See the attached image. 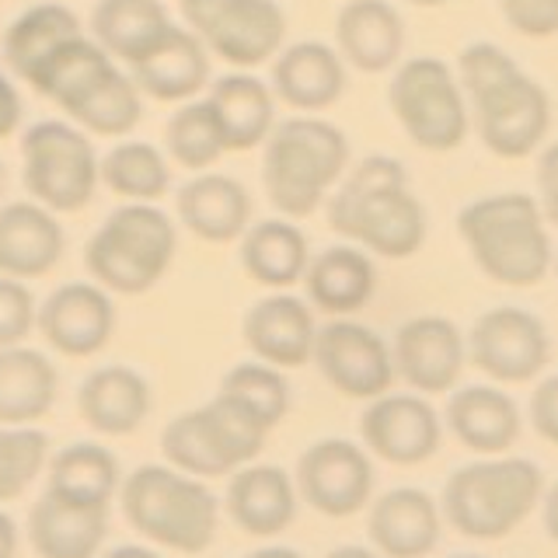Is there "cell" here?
<instances>
[{
  "mask_svg": "<svg viewBox=\"0 0 558 558\" xmlns=\"http://www.w3.org/2000/svg\"><path fill=\"white\" fill-rule=\"evenodd\" d=\"M447 426L458 440L475 453H502L520 436V409L510 395L488 384L453 391L447 405Z\"/></svg>",
  "mask_w": 558,
  "mask_h": 558,
  "instance_id": "83f0119b",
  "label": "cell"
},
{
  "mask_svg": "<svg viewBox=\"0 0 558 558\" xmlns=\"http://www.w3.org/2000/svg\"><path fill=\"white\" fill-rule=\"evenodd\" d=\"M105 534L109 506H81L46 488L28 510V541L39 558H95Z\"/></svg>",
  "mask_w": 558,
  "mask_h": 558,
  "instance_id": "ac0fdd59",
  "label": "cell"
},
{
  "mask_svg": "<svg viewBox=\"0 0 558 558\" xmlns=\"http://www.w3.org/2000/svg\"><path fill=\"white\" fill-rule=\"evenodd\" d=\"M304 287L314 307L342 318V314H353L371 304L377 290V269L371 255H363L360 248L331 244L318 258L307 262Z\"/></svg>",
  "mask_w": 558,
  "mask_h": 558,
  "instance_id": "f1b7e54d",
  "label": "cell"
},
{
  "mask_svg": "<svg viewBox=\"0 0 558 558\" xmlns=\"http://www.w3.org/2000/svg\"><path fill=\"white\" fill-rule=\"evenodd\" d=\"M325 558H380V555L371 548H360V545H342V548H331Z\"/></svg>",
  "mask_w": 558,
  "mask_h": 558,
  "instance_id": "816d5d0a",
  "label": "cell"
},
{
  "mask_svg": "<svg viewBox=\"0 0 558 558\" xmlns=\"http://www.w3.org/2000/svg\"><path fill=\"white\" fill-rule=\"evenodd\" d=\"M63 227L43 203L0 206V276L39 279L63 258Z\"/></svg>",
  "mask_w": 558,
  "mask_h": 558,
  "instance_id": "d6986e66",
  "label": "cell"
},
{
  "mask_svg": "<svg viewBox=\"0 0 558 558\" xmlns=\"http://www.w3.org/2000/svg\"><path fill=\"white\" fill-rule=\"evenodd\" d=\"M458 231L478 269L502 287H534L551 269L545 214L527 192H499L468 203Z\"/></svg>",
  "mask_w": 558,
  "mask_h": 558,
  "instance_id": "3957f363",
  "label": "cell"
},
{
  "mask_svg": "<svg viewBox=\"0 0 558 558\" xmlns=\"http://www.w3.org/2000/svg\"><path fill=\"white\" fill-rule=\"evenodd\" d=\"M179 220L209 244L238 241L252 223V196L231 174H196L174 196Z\"/></svg>",
  "mask_w": 558,
  "mask_h": 558,
  "instance_id": "7402d4cb",
  "label": "cell"
},
{
  "mask_svg": "<svg viewBox=\"0 0 558 558\" xmlns=\"http://www.w3.org/2000/svg\"><path fill=\"white\" fill-rule=\"evenodd\" d=\"M35 325L57 353L95 356L116 331V307L109 290L98 283H66L46 296Z\"/></svg>",
  "mask_w": 558,
  "mask_h": 558,
  "instance_id": "5bb4252c",
  "label": "cell"
},
{
  "mask_svg": "<svg viewBox=\"0 0 558 558\" xmlns=\"http://www.w3.org/2000/svg\"><path fill=\"white\" fill-rule=\"evenodd\" d=\"M101 182L109 185L116 196H126L130 203H154L161 199L171 185V171L165 154L150 144H119L105 154L98 165Z\"/></svg>",
  "mask_w": 558,
  "mask_h": 558,
  "instance_id": "74e56055",
  "label": "cell"
},
{
  "mask_svg": "<svg viewBox=\"0 0 558 558\" xmlns=\"http://www.w3.org/2000/svg\"><path fill=\"white\" fill-rule=\"evenodd\" d=\"M363 444L391 464H423L440 447V418L418 395L371 398L360 418Z\"/></svg>",
  "mask_w": 558,
  "mask_h": 558,
  "instance_id": "9a60e30c",
  "label": "cell"
},
{
  "mask_svg": "<svg viewBox=\"0 0 558 558\" xmlns=\"http://www.w3.org/2000/svg\"><path fill=\"white\" fill-rule=\"evenodd\" d=\"M0 196H4V165H0Z\"/></svg>",
  "mask_w": 558,
  "mask_h": 558,
  "instance_id": "11a10c76",
  "label": "cell"
},
{
  "mask_svg": "<svg viewBox=\"0 0 558 558\" xmlns=\"http://www.w3.org/2000/svg\"><path fill=\"white\" fill-rule=\"evenodd\" d=\"M458 558H475V555H458Z\"/></svg>",
  "mask_w": 558,
  "mask_h": 558,
  "instance_id": "9f6ffc18",
  "label": "cell"
},
{
  "mask_svg": "<svg viewBox=\"0 0 558 558\" xmlns=\"http://www.w3.org/2000/svg\"><path fill=\"white\" fill-rule=\"evenodd\" d=\"M196 39L231 66L272 60L287 39V14L276 0H179Z\"/></svg>",
  "mask_w": 558,
  "mask_h": 558,
  "instance_id": "30bf717a",
  "label": "cell"
},
{
  "mask_svg": "<svg viewBox=\"0 0 558 558\" xmlns=\"http://www.w3.org/2000/svg\"><path fill=\"white\" fill-rule=\"evenodd\" d=\"M311 360L318 363L322 377L345 398H380L391 391L395 360L391 349L377 331L356 322H328L314 336Z\"/></svg>",
  "mask_w": 558,
  "mask_h": 558,
  "instance_id": "8fae6325",
  "label": "cell"
},
{
  "mask_svg": "<svg viewBox=\"0 0 558 558\" xmlns=\"http://www.w3.org/2000/svg\"><path fill=\"white\" fill-rule=\"evenodd\" d=\"M548 331L523 307H493L471 328L468 353L482 374L502 384H523L548 363Z\"/></svg>",
  "mask_w": 558,
  "mask_h": 558,
  "instance_id": "7c38bea8",
  "label": "cell"
},
{
  "mask_svg": "<svg viewBox=\"0 0 558 558\" xmlns=\"http://www.w3.org/2000/svg\"><path fill=\"white\" fill-rule=\"evenodd\" d=\"M17 122H22V98H17L14 84L0 74V140H8Z\"/></svg>",
  "mask_w": 558,
  "mask_h": 558,
  "instance_id": "7dc6e473",
  "label": "cell"
},
{
  "mask_svg": "<svg viewBox=\"0 0 558 558\" xmlns=\"http://www.w3.org/2000/svg\"><path fill=\"white\" fill-rule=\"evenodd\" d=\"M25 189L52 214H77L92 203L98 189V157L92 140L77 126L46 119L22 136Z\"/></svg>",
  "mask_w": 558,
  "mask_h": 558,
  "instance_id": "ba28073f",
  "label": "cell"
},
{
  "mask_svg": "<svg viewBox=\"0 0 558 558\" xmlns=\"http://www.w3.org/2000/svg\"><path fill=\"white\" fill-rule=\"evenodd\" d=\"M227 513L244 534L272 537L296 517V488L276 464H241L227 488Z\"/></svg>",
  "mask_w": 558,
  "mask_h": 558,
  "instance_id": "603a6c76",
  "label": "cell"
},
{
  "mask_svg": "<svg viewBox=\"0 0 558 558\" xmlns=\"http://www.w3.org/2000/svg\"><path fill=\"white\" fill-rule=\"evenodd\" d=\"M122 513L130 527L154 545L199 555L217 534V496L179 468L140 464L122 482Z\"/></svg>",
  "mask_w": 558,
  "mask_h": 558,
  "instance_id": "5b68a950",
  "label": "cell"
},
{
  "mask_svg": "<svg viewBox=\"0 0 558 558\" xmlns=\"http://www.w3.org/2000/svg\"><path fill=\"white\" fill-rule=\"evenodd\" d=\"M461 92L475 105L482 144L499 157H527L548 133L551 101L510 52L493 43H475L461 52Z\"/></svg>",
  "mask_w": 558,
  "mask_h": 558,
  "instance_id": "6da1fadb",
  "label": "cell"
},
{
  "mask_svg": "<svg viewBox=\"0 0 558 558\" xmlns=\"http://www.w3.org/2000/svg\"><path fill=\"white\" fill-rule=\"evenodd\" d=\"M409 4H418V8H440L447 0H409Z\"/></svg>",
  "mask_w": 558,
  "mask_h": 558,
  "instance_id": "db71d44e",
  "label": "cell"
},
{
  "mask_svg": "<svg viewBox=\"0 0 558 558\" xmlns=\"http://www.w3.org/2000/svg\"><path fill=\"white\" fill-rule=\"evenodd\" d=\"M248 558H304V555L293 548H262V551H252Z\"/></svg>",
  "mask_w": 558,
  "mask_h": 558,
  "instance_id": "f5cc1de1",
  "label": "cell"
},
{
  "mask_svg": "<svg viewBox=\"0 0 558 558\" xmlns=\"http://www.w3.org/2000/svg\"><path fill=\"white\" fill-rule=\"evenodd\" d=\"M81 22L74 11L63 4H39L28 8L22 17H14L4 32V60L22 81H32L39 66L57 52L63 43L77 39Z\"/></svg>",
  "mask_w": 558,
  "mask_h": 558,
  "instance_id": "d6a6232c",
  "label": "cell"
},
{
  "mask_svg": "<svg viewBox=\"0 0 558 558\" xmlns=\"http://www.w3.org/2000/svg\"><path fill=\"white\" fill-rule=\"evenodd\" d=\"M307 238L290 217L262 220L241 234V266L255 283L290 290L307 272Z\"/></svg>",
  "mask_w": 558,
  "mask_h": 558,
  "instance_id": "f546056e",
  "label": "cell"
},
{
  "mask_svg": "<svg viewBox=\"0 0 558 558\" xmlns=\"http://www.w3.org/2000/svg\"><path fill=\"white\" fill-rule=\"evenodd\" d=\"M112 66L116 63H112L109 52H105L98 43L77 35V39L63 43L57 52H52V57L39 66V74H35L28 84L43 98L57 101L63 112H70L105 74H109Z\"/></svg>",
  "mask_w": 558,
  "mask_h": 558,
  "instance_id": "e575fe53",
  "label": "cell"
},
{
  "mask_svg": "<svg viewBox=\"0 0 558 558\" xmlns=\"http://www.w3.org/2000/svg\"><path fill=\"white\" fill-rule=\"evenodd\" d=\"M101 558H161V555L144 548V545H119V548H112L109 555H101Z\"/></svg>",
  "mask_w": 558,
  "mask_h": 558,
  "instance_id": "f907efd6",
  "label": "cell"
},
{
  "mask_svg": "<svg viewBox=\"0 0 558 558\" xmlns=\"http://www.w3.org/2000/svg\"><path fill=\"white\" fill-rule=\"evenodd\" d=\"M199 418H203V426L209 433V440H214L217 453L223 458V464L231 468V475L241 464H252L262 453V447H266L269 426L262 423L248 405H241L238 398L223 395V391L214 401H206L199 409Z\"/></svg>",
  "mask_w": 558,
  "mask_h": 558,
  "instance_id": "d590c367",
  "label": "cell"
},
{
  "mask_svg": "<svg viewBox=\"0 0 558 558\" xmlns=\"http://www.w3.org/2000/svg\"><path fill=\"white\" fill-rule=\"evenodd\" d=\"M531 423L548 444L558 447V374L541 380L537 391L531 395Z\"/></svg>",
  "mask_w": 558,
  "mask_h": 558,
  "instance_id": "f6af8a7d",
  "label": "cell"
},
{
  "mask_svg": "<svg viewBox=\"0 0 558 558\" xmlns=\"http://www.w3.org/2000/svg\"><path fill=\"white\" fill-rule=\"evenodd\" d=\"M349 161V140L325 119L296 116L272 126L262 154V185L269 203L290 220H304L322 206Z\"/></svg>",
  "mask_w": 558,
  "mask_h": 558,
  "instance_id": "277c9868",
  "label": "cell"
},
{
  "mask_svg": "<svg viewBox=\"0 0 558 558\" xmlns=\"http://www.w3.org/2000/svg\"><path fill=\"white\" fill-rule=\"evenodd\" d=\"M345 92V60L328 43H293L272 60V95L301 112H322Z\"/></svg>",
  "mask_w": 558,
  "mask_h": 558,
  "instance_id": "ffe728a7",
  "label": "cell"
},
{
  "mask_svg": "<svg viewBox=\"0 0 558 558\" xmlns=\"http://www.w3.org/2000/svg\"><path fill=\"white\" fill-rule=\"evenodd\" d=\"M49 436L32 426H0V502L25 493L43 471Z\"/></svg>",
  "mask_w": 558,
  "mask_h": 558,
  "instance_id": "b9f144b4",
  "label": "cell"
},
{
  "mask_svg": "<svg viewBox=\"0 0 558 558\" xmlns=\"http://www.w3.org/2000/svg\"><path fill=\"white\" fill-rule=\"evenodd\" d=\"M77 409L95 433L130 436L150 415V384L133 366H101L84 377Z\"/></svg>",
  "mask_w": 558,
  "mask_h": 558,
  "instance_id": "484cf974",
  "label": "cell"
},
{
  "mask_svg": "<svg viewBox=\"0 0 558 558\" xmlns=\"http://www.w3.org/2000/svg\"><path fill=\"white\" fill-rule=\"evenodd\" d=\"M179 252V234L165 209L126 203L112 209L84 248V266L95 283L112 293H147L168 272Z\"/></svg>",
  "mask_w": 558,
  "mask_h": 558,
  "instance_id": "8992f818",
  "label": "cell"
},
{
  "mask_svg": "<svg viewBox=\"0 0 558 558\" xmlns=\"http://www.w3.org/2000/svg\"><path fill=\"white\" fill-rule=\"evenodd\" d=\"M395 374L409 388L423 395H444L461 377L464 366V339L453 322L447 318H412L398 328L395 336Z\"/></svg>",
  "mask_w": 558,
  "mask_h": 558,
  "instance_id": "2e32d148",
  "label": "cell"
},
{
  "mask_svg": "<svg viewBox=\"0 0 558 558\" xmlns=\"http://www.w3.org/2000/svg\"><path fill=\"white\" fill-rule=\"evenodd\" d=\"M328 223L384 258H409L426 241V209L409 192L405 168L384 154L366 157L342 182L328 203Z\"/></svg>",
  "mask_w": 558,
  "mask_h": 558,
  "instance_id": "7a4b0ae2",
  "label": "cell"
},
{
  "mask_svg": "<svg viewBox=\"0 0 558 558\" xmlns=\"http://www.w3.org/2000/svg\"><path fill=\"white\" fill-rule=\"evenodd\" d=\"M171 17L161 0H101L92 14L95 43L112 60L136 63L165 39Z\"/></svg>",
  "mask_w": 558,
  "mask_h": 558,
  "instance_id": "1f68e13d",
  "label": "cell"
},
{
  "mask_svg": "<svg viewBox=\"0 0 558 558\" xmlns=\"http://www.w3.org/2000/svg\"><path fill=\"white\" fill-rule=\"evenodd\" d=\"M133 81L140 95L157 101H189L203 92L209 81L206 46L189 28L171 25L168 35L157 43L147 57L133 63Z\"/></svg>",
  "mask_w": 558,
  "mask_h": 558,
  "instance_id": "d4e9b609",
  "label": "cell"
},
{
  "mask_svg": "<svg viewBox=\"0 0 558 558\" xmlns=\"http://www.w3.org/2000/svg\"><path fill=\"white\" fill-rule=\"evenodd\" d=\"M314 336H318L314 314L293 293L262 296L244 314V342L262 363L279 366V371L304 366L314 353Z\"/></svg>",
  "mask_w": 558,
  "mask_h": 558,
  "instance_id": "e0dca14e",
  "label": "cell"
},
{
  "mask_svg": "<svg viewBox=\"0 0 558 558\" xmlns=\"http://www.w3.org/2000/svg\"><path fill=\"white\" fill-rule=\"evenodd\" d=\"M35 325V301L14 276H0V349L22 345Z\"/></svg>",
  "mask_w": 558,
  "mask_h": 558,
  "instance_id": "7bdbcfd3",
  "label": "cell"
},
{
  "mask_svg": "<svg viewBox=\"0 0 558 558\" xmlns=\"http://www.w3.org/2000/svg\"><path fill=\"white\" fill-rule=\"evenodd\" d=\"M209 112L223 133L227 154L231 150H255L266 144V136L276 126V101L272 87L262 84L252 74H227L214 81L206 95Z\"/></svg>",
  "mask_w": 558,
  "mask_h": 558,
  "instance_id": "4316f807",
  "label": "cell"
},
{
  "mask_svg": "<svg viewBox=\"0 0 558 558\" xmlns=\"http://www.w3.org/2000/svg\"><path fill=\"white\" fill-rule=\"evenodd\" d=\"M57 366L22 345L0 349V426H32L57 401Z\"/></svg>",
  "mask_w": 558,
  "mask_h": 558,
  "instance_id": "4dcf8cb0",
  "label": "cell"
},
{
  "mask_svg": "<svg viewBox=\"0 0 558 558\" xmlns=\"http://www.w3.org/2000/svg\"><path fill=\"white\" fill-rule=\"evenodd\" d=\"M541 468L527 458L475 461L444 485V513L464 537L496 541L517 531L541 499Z\"/></svg>",
  "mask_w": 558,
  "mask_h": 558,
  "instance_id": "52a82bcc",
  "label": "cell"
},
{
  "mask_svg": "<svg viewBox=\"0 0 558 558\" xmlns=\"http://www.w3.org/2000/svg\"><path fill=\"white\" fill-rule=\"evenodd\" d=\"M537 189H541V214L558 227V144H551L537 161Z\"/></svg>",
  "mask_w": 558,
  "mask_h": 558,
  "instance_id": "bcb514c9",
  "label": "cell"
},
{
  "mask_svg": "<svg viewBox=\"0 0 558 558\" xmlns=\"http://www.w3.org/2000/svg\"><path fill=\"white\" fill-rule=\"evenodd\" d=\"M220 391L238 398L241 405H248L269 429L283 423V415L290 412V384L279 374V366L269 363H241L234 371H227L220 380Z\"/></svg>",
  "mask_w": 558,
  "mask_h": 558,
  "instance_id": "ab89813d",
  "label": "cell"
},
{
  "mask_svg": "<svg viewBox=\"0 0 558 558\" xmlns=\"http://www.w3.org/2000/svg\"><path fill=\"white\" fill-rule=\"evenodd\" d=\"M499 8L520 35L548 39L558 32V0H499Z\"/></svg>",
  "mask_w": 558,
  "mask_h": 558,
  "instance_id": "ee69618b",
  "label": "cell"
},
{
  "mask_svg": "<svg viewBox=\"0 0 558 558\" xmlns=\"http://www.w3.org/2000/svg\"><path fill=\"white\" fill-rule=\"evenodd\" d=\"M339 57L363 74L391 70L405 46V25L388 0H349L336 17Z\"/></svg>",
  "mask_w": 558,
  "mask_h": 558,
  "instance_id": "cb8c5ba5",
  "label": "cell"
},
{
  "mask_svg": "<svg viewBox=\"0 0 558 558\" xmlns=\"http://www.w3.org/2000/svg\"><path fill=\"white\" fill-rule=\"evenodd\" d=\"M84 130L101 133V136H122L130 133L140 116H144V101H140V87L130 74L122 70H109L92 92H87L74 109L66 112Z\"/></svg>",
  "mask_w": 558,
  "mask_h": 558,
  "instance_id": "8d00e7d4",
  "label": "cell"
},
{
  "mask_svg": "<svg viewBox=\"0 0 558 558\" xmlns=\"http://www.w3.org/2000/svg\"><path fill=\"white\" fill-rule=\"evenodd\" d=\"M168 154L189 171H206L214 168L220 157L227 154L223 133L217 126L214 112H209L206 98L199 101H182V109L168 119L165 130Z\"/></svg>",
  "mask_w": 558,
  "mask_h": 558,
  "instance_id": "f35d334b",
  "label": "cell"
},
{
  "mask_svg": "<svg viewBox=\"0 0 558 558\" xmlns=\"http://www.w3.org/2000/svg\"><path fill=\"white\" fill-rule=\"evenodd\" d=\"M161 450L171 468L185 471L192 478H220L231 475V468L223 464V458L217 453L214 440L199 418V409L182 412L179 418H171L161 433Z\"/></svg>",
  "mask_w": 558,
  "mask_h": 558,
  "instance_id": "60d3db41",
  "label": "cell"
},
{
  "mask_svg": "<svg viewBox=\"0 0 558 558\" xmlns=\"http://www.w3.org/2000/svg\"><path fill=\"white\" fill-rule=\"evenodd\" d=\"M388 98L409 140L423 150L444 154L461 147V140L468 136V109L461 84L453 81L444 60L418 57L401 63L395 70Z\"/></svg>",
  "mask_w": 558,
  "mask_h": 558,
  "instance_id": "9c48e42d",
  "label": "cell"
},
{
  "mask_svg": "<svg viewBox=\"0 0 558 558\" xmlns=\"http://www.w3.org/2000/svg\"><path fill=\"white\" fill-rule=\"evenodd\" d=\"M296 488L325 517H353L374 493V464L349 440H318L296 461Z\"/></svg>",
  "mask_w": 558,
  "mask_h": 558,
  "instance_id": "4fadbf2b",
  "label": "cell"
},
{
  "mask_svg": "<svg viewBox=\"0 0 558 558\" xmlns=\"http://www.w3.org/2000/svg\"><path fill=\"white\" fill-rule=\"evenodd\" d=\"M49 493L81 506H109L119 488V461L101 444H70L49 461Z\"/></svg>",
  "mask_w": 558,
  "mask_h": 558,
  "instance_id": "836d02e7",
  "label": "cell"
},
{
  "mask_svg": "<svg viewBox=\"0 0 558 558\" xmlns=\"http://www.w3.org/2000/svg\"><path fill=\"white\" fill-rule=\"evenodd\" d=\"M545 531H548V537L558 545V485L548 493V499H545Z\"/></svg>",
  "mask_w": 558,
  "mask_h": 558,
  "instance_id": "681fc988",
  "label": "cell"
},
{
  "mask_svg": "<svg viewBox=\"0 0 558 558\" xmlns=\"http://www.w3.org/2000/svg\"><path fill=\"white\" fill-rule=\"evenodd\" d=\"M366 531L380 555L426 558L440 541V510L423 488H391L371 506Z\"/></svg>",
  "mask_w": 558,
  "mask_h": 558,
  "instance_id": "44dd1931",
  "label": "cell"
},
{
  "mask_svg": "<svg viewBox=\"0 0 558 558\" xmlns=\"http://www.w3.org/2000/svg\"><path fill=\"white\" fill-rule=\"evenodd\" d=\"M17 555V523L0 510V558Z\"/></svg>",
  "mask_w": 558,
  "mask_h": 558,
  "instance_id": "c3c4849f",
  "label": "cell"
}]
</instances>
